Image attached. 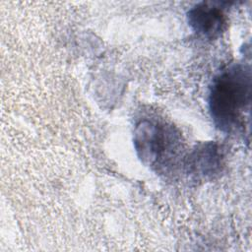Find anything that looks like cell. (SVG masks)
<instances>
[{"label":"cell","instance_id":"3","mask_svg":"<svg viewBox=\"0 0 252 252\" xmlns=\"http://www.w3.org/2000/svg\"><path fill=\"white\" fill-rule=\"evenodd\" d=\"M187 21L194 32L206 39L219 38L226 28V17L220 3L200 2L187 13Z\"/></svg>","mask_w":252,"mask_h":252},{"label":"cell","instance_id":"2","mask_svg":"<svg viewBox=\"0 0 252 252\" xmlns=\"http://www.w3.org/2000/svg\"><path fill=\"white\" fill-rule=\"evenodd\" d=\"M133 142L139 159L145 165L160 170L169 165L175 155L177 135L170 126L143 119L135 127Z\"/></svg>","mask_w":252,"mask_h":252},{"label":"cell","instance_id":"4","mask_svg":"<svg viewBox=\"0 0 252 252\" xmlns=\"http://www.w3.org/2000/svg\"><path fill=\"white\" fill-rule=\"evenodd\" d=\"M221 154L216 144L207 143L195 150L188 161L189 172L198 178L214 176L220 169Z\"/></svg>","mask_w":252,"mask_h":252},{"label":"cell","instance_id":"1","mask_svg":"<svg viewBox=\"0 0 252 252\" xmlns=\"http://www.w3.org/2000/svg\"><path fill=\"white\" fill-rule=\"evenodd\" d=\"M251 103V68L233 63L214 79L209 93V110L215 126L230 134L244 131Z\"/></svg>","mask_w":252,"mask_h":252}]
</instances>
